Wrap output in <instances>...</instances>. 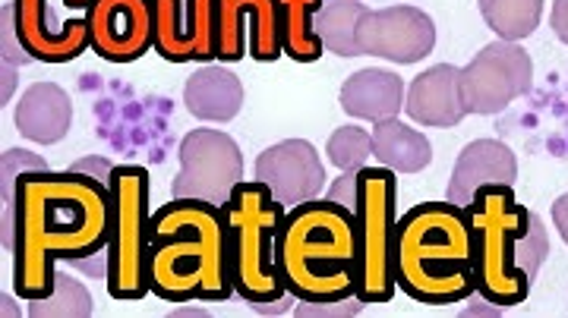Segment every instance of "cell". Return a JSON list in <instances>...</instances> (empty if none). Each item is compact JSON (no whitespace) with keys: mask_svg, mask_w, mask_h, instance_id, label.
Wrapping results in <instances>:
<instances>
[{"mask_svg":"<svg viewBox=\"0 0 568 318\" xmlns=\"http://www.w3.org/2000/svg\"><path fill=\"white\" fill-rule=\"evenodd\" d=\"M111 239V183L80 171H26L13 215V290L51 297L58 261L89 259Z\"/></svg>","mask_w":568,"mask_h":318,"instance_id":"1","label":"cell"},{"mask_svg":"<svg viewBox=\"0 0 568 318\" xmlns=\"http://www.w3.org/2000/svg\"><path fill=\"white\" fill-rule=\"evenodd\" d=\"M149 284L164 302H224L237 294L222 205L164 202L149 227Z\"/></svg>","mask_w":568,"mask_h":318,"instance_id":"2","label":"cell"},{"mask_svg":"<svg viewBox=\"0 0 568 318\" xmlns=\"http://www.w3.org/2000/svg\"><path fill=\"white\" fill-rule=\"evenodd\" d=\"M278 278L301 302H345L361 284V230L354 212L332 199H310L284 215L275 246Z\"/></svg>","mask_w":568,"mask_h":318,"instance_id":"3","label":"cell"},{"mask_svg":"<svg viewBox=\"0 0 568 318\" xmlns=\"http://www.w3.org/2000/svg\"><path fill=\"white\" fill-rule=\"evenodd\" d=\"M392 275L398 290L424 306H452L477 294L474 234L465 205L420 202L395 224Z\"/></svg>","mask_w":568,"mask_h":318,"instance_id":"4","label":"cell"},{"mask_svg":"<svg viewBox=\"0 0 568 318\" xmlns=\"http://www.w3.org/2000/svg\"><path fill=\"white\" fill-rule=\"evenodd\" d=\"M474 234L477 294L489 306H521L549 256V234L537 212L518 202L515 186H484L465 205Z\"/></svg>","mask_w":568,"mask_h":318,"instance_id":"5","label":"cell"},{"mask_svg":"<svg viewBox=\"0 0 568 318\" xmlns=\"http://www.w3.org/2000/svg\"><path fill=\"white\" fill-rule=\"evenodd\" d=\"M227 224V256L237 297L256 312L275 316L284 312L291 294L278 278L275 246L287 205L272 196L260 179H241L222 205Z\"/></svg>","mask_w":568,"mask_h":318,"instance_id":"6","label":"cell"},{"mask_svg":"<svg viewBox=\"0 0 568 318\" xmlns=\"http://www.w3.org/2000/svg\"><path fill=\"white\" fill-rule=\"evenodd\" d=\"M149 171L140 164H114L111 174V239L104 287L118 302H140L149 284Z\"/></svg>","mask_w":568,"mask_h":318,"instance_id":"7","label":"cell"},{"mask_svg":"<svg viewBox=\"0 0 568 318\" xmlns=\"http://www.w3.org/2000/svg\"><path fill=\"white\" fill-rule=\"evenodd\" d=\"M395 199H398V183L395 171L388 167H361L357 174V199H354V218L361 230V284L357 299L364 306L388 302L395 294V275H392V239H395Z\"/></svg>","mask_w":568,"mask_h":318,"instance_id":"8","label":"cell"},{"mask_svg":"<svg viewBox=\"0 0 568 318\" xmlns=\"http://www.w3.org/2000/svg\"><path fill=\"white\" fill-rule=\"evenodd\" d=\"M13 22L26 54L39 63H70L89 51L92 0H13Z\"/></svg>","mask_w":568,"mask_h":318,"instance_id":"9","label":"cell"},{"mask_svg":"<svg viewBox=\"0 0 568 318\" xmlns=\"http://www.w3.org/2000/svg\"><path fill=\"white\" fill-rule=\"evenodd\" d=\"M181 174L171 183L174 199H203L224 205L231 189L244 179V152L222 130H190L178 148Z\"/></svg>","mask_w":568,"mask_h":318,"instance_id":"10","label":"cell"},{"mask_svg":"<svg viewBox=\"0 0 568 318\" xmlns=\"http://www.w3.org/2000/svg\"><path fill=\"white\" fill-rule=\"evenodd\" d=\"M534 85V60L518 41H493L462 70L467 114L493 117L511 101L525 99Z\"/></svg>","mask_w":568,"mask_h":318,"instance_id":"11","label":"cell"},{"mask_svg":"<svg viewBox=\"0 0 568 318\" xmlns=\"http://www.w3.org/2000/svg\"><path fill=\"white\" fill-rule=\"evenodd\" d=\"M246 54L260 63L284 54L278 0H219V63H237Z\"/></svg>","mask_w":568,"mask_h":318,"instance_id":"12","label":"cell"},{"mask_svg":"<svg viewBox=\"0 0 568 318\" xmlns=\"http://www.w3.org/2000/svg\"><path fill=\"white\" fill-rule=\"evenodd\" d=\"M155 48L152 0H92L89 51L108 63H136Z\"/></svg>","mask_w":568,"mask_h":318,"instance_id":"13","label":"cell"},{"mask_svg":"<svg viewBox=\"0 0 568 318\" xmlns=\"http://www.w3.org/2000/svg\"><path fill=\"white\" fill-rule=\"evenodd\" d=\"M361 54L392 60V63H417L436 48V25L420 7L395 3L383 10H369L357 29Z\"/></svg>","mask_w":568,"mask_h":318,"instance_id":"14","label":"cell"},{"mask_svg":"<svg viewBox=\"0 0 568 318\" xmlns=\"http://www.w3.org/2000/svg\"><path fill=\"white\" fill-rule=\"evenodd\" d=\"M253 177L265 183L275 199L294 208L301 202L320 199L325 189V164L313 142L284 140L256 158Z\"/></svg>","mask_w":568,"mask_h":318,"instance_id":"15","label":"cell"},{"mask_svg":"<svg viewBox=\"0 0 568 318\" xmlns=\"http://www.w3.org/2000/svg\"><path fill=\"white\" fill-rule=\"evenodd\" d=\"M407 117L417 126L452 130L465 120V95H462V70L455 63H436L410 82L405 95Z\"/></svg>","mask_w":568,"mask_h":318,"instance_id":"16","label":"cell"},{"mask_svg":"<svg viewBox=\"0 0 568 318\" xmlns=\"http://www.w3.org/2000/svg\"><path fill=\"white\" fill-rule=\"evenodd\" d=\"M518 179V158L499 140H474L462 148L455 171L448 179L446 199L467 205L484 186H515Z\"/></svg>","mask_w":568,"mask_h":318,"instance_id":"17","label":"cell"},{"mask_svg":"<svg viewBox=\"0 0 568 318\" xmlns=\"http://www.w3.org/2000/svg\"><path fill=\"white\" fill-rule=\"evenodd\" d=\"M183 107L205 123H231L244 107V82L222 63H205L183 85Z\"/></svg>","mask_w":568,"mask_h":318,"instance_id":"18","label":"cell"},{"mask_svg":"<svg viewBox=\"0 0 568 318\" xmlns=\"http://www.w3.org/2000/svg\"><path fill=\"white\" fill-rule=\"evenodd\" d=\"M17 130L29 142L54 145L70 133L73 123V101L54 82H36L13 111Z\"/></svg>","mask_w":568,"mask_h":318,"instance_id":"19","label":"cell"},{"mask_svg":"<svg viewBox=\"0 0 568 318\" xmlns=\"http://www.w3.org/2000/svg\"><path fill=\"white\" fill-rule=\"evenodd\" d=\"M338 101L347 117L379 123L405 111V82L388 70H361L347 76Z\"/></svg>","mask_w":568,"mask_h":318,"instance_id":"20","label":"cell"},{"mask_svg":"<svg viewBox=\"0 0 568 318\" xmlns=\"http://www.w3.org/2000/svg\"><path fill=\"white\" fill-rule=\"evenodd\" d=\"M373 158L395 174H420L433 161V145L420 130L388 117L373 126Z\"/></svg>","mask_w":568,"mask_h":318,"instance_id":"21","label":"cell"},{"mask_svg":"<svg viewBox=\"0 0 568 318\" xmlns=\"http://www.w3.org/2000/svg\"><path fill=\"white\" fill-rule=\"evenodd\" d=\"M278 7H282L284 54L294 63H316L325 54L316 29L325 0H278Z\"/></svg>","mask_w":568,"mask_h":318,"instance_id":"22","label":"cell"},{"mask_svg":"<svg viewBox=\"0 0 568 318\" xmlns=\"http://www.w3.org/2000/svg\"><path fill=\"white\" fill-rule=\"evenodd\" d=\"M369 13L364 0H325L323 13L316 20L323 48L335 58H361L357 29Z\"/></svg>","mask_w":568,"mask_h":318,"instance_id":"23","label":"cell"},{"mask_svg":"<svg viewBox=\"0 0 568 318\" xmlns=\"http://www.w3.org/2000/svg\"><path fill=\"white\" fill-rule=\"evenodd\" d=\"M480 17L503 41H521L544 20V0H480Z\"/></svg>","mask_w":568,"mask_h":318,"instance_id":"24","label":"cell"},{"mask_svg":"<svg viewBox=\"0 0 568 318\" xmlns=\"http://www.w3.org/2000/svg\"><path fill=\"white\" fill-rule=\"evenodd\" d=\"M155 54L168 63H190L193 48L186 35V0H152Z\"/></svg>","mask_w":568,"mask_h":318,"instance_id":"25","label":"cell"},{"mask_svg":"<svg viewBox=\"0 0 568 318\" xmlns=\"http://www.w3.org/2000/svg\"><path fill=\"white\" fill-rule=\"evenodd\" d=\"M95 299L85 290V284L70 275H58L51 297L32 299L29 316L32 318H89L95 312Z\"/></svg>","mask_w":568,"mask_h":318,"instance_id":"26","label":"cell"},{"mask_svg":"<svg viewBox=\"0 0 568 318\" xmlns=\"http://www.w3.org/2000/svg\"><path fill=\"white\" fill-rule=\"evenodd\" d=\"M48 164L36 152L26 148H7L0 158V189H3V246L13 249V215H17V189H20V177L26 171H44Z\"/></svg>","mask_w":568,"mask_h":318,"instance_id":"27","label":"cell"},{"mask_svg":"<svg viewBox=\"0 0 568 318\" xmlns=\"http://www.w3.org/2000/svg\"><path fill=\"white\" fill-rule=\"evenodd\" d=\"M186 35L196 63L219 60V0H186Z\"/></svg>","mask_w":568,"mask_h":318,"instance_id":"28","label":"cell"},{"mask_svg":"<svg viewBox=\"0 0 568 318\" xmlns=\"http://www.w3.org/2000/svg\"><path fill=\"white\" fill-rule=\"evenodd\" d=\"M325 155L338 171L366 167V158L373 155V133H366L364 126H338L325 142Z\"/></svg>","mask_w":568,"mask_h":318,"instance_id":"29","label":"cell"},{"mask_svg":"<svg viewBox=\"0 0 568 318\" xmlns=\"http://www.w3.org/2000/svg\"><path fill=\"white\" fill-rule=\"evenodd\" d=\"M357 174H361V167H357V171H342V177L328 186L325 199L338 202V205H345V208H354V199H357Z\"/></svg>","mask_w":568,"mask_h":318,"instance_id":"30","label":"cell"},{"mask_svg":"<svg viewBox=\"0 0 568 318\" xmlns=\"http://www.w3.org/2000/svg\"><path fill=\"white\" fill-rule=\"evenodd\" d=\"M73 171H80V174H89V177L102 179V183H111V174H114V164L104 158H82L73 164Z\"/></svg>","mask_w":568,"mask_h":318,"instance_id":"31","label":"cell"},{"mask_svg":"<svg viewBox=\"0 0 568 318\" xmlns=\"http://www.w3.org/2000/svg\"><path fill=\"white\" fill-rule=\"evenodd\" d=\"M77 271H85L89 278H108V249H102V253H95V256H89V259H77L70 261Z\"/></svg>","mask_w":568,"mask_h":318,"instance_id":"32","label":"cell"},{"mask_svg":"<svg viewBox=\"0 0 568 318\" xmlns=\"http://www.w3.org/2000/svg\"><path fill=\"white\" fill-rule=\"evenodd\" d=\"M549 25H552L556 39L562 41V44H568V0H552Z\"/></svg>","mask_w":568,"mask_h":318,"instance_id":"33","label":"cell"},{"mask_svg":"<svg viewBox=\"0 0 568 318\" xmlns=\"http://www.w3.org/2000/svg\"><path fill=\"white\" fill-rule=\"evenodd\" d=\"M552 224L559 227V234L568 243V193L552 202Z\"/></svg>","mask_w":568,"mask_h":318,"instance_id":"34","label":"cell"}]
</instances>
